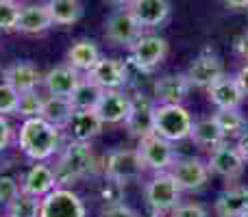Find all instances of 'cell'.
I'll use <instances>...</instances> for the list:
<instances>
[{
    "label": "cell",
    "mask_w": 248,
    "mask_h": 217,
    "mask_svg": "<svg viewBox=\"0 0 248 217\" xmlns=\"http://www.w3.org/2000/svg\"><path fill=\"white\" fill-rule=\"evenodd\" d=\"M61 128L52 126L44 117L24 119L20 126V148L33 161H46L59 150Z\"/></svg>",
    "instance_id": "6da1fadb"
},
{
    "label": "cell",
    "mask_w": 248,
    "mask_h": 217,
    "mask_svg": "<svg viewBox=\"0 0 248 217\" xmlns=\"http://www.w3.org/2000/svg\"><path fill=\"white\" fill-rule=\"evenodd\" d=\"M194 117L183 104H153L150 111V130L168 141L189 139Z\"/></svg>",
    "instance_id": "7a4b0ae2"
},
{
    "label": "cell",
    "mask_w": 248,
    "mask_h": 217,
    "mask_svg": "<svg viewBox=\"0 0 248 217\" xmlns=\"http://www.w3.org/2000/svg\"><path fill=\"white\" fill-rule=\"evenodd\" d=\"M96 172V157L90 141H72L55 165L57 185H70Z\"/></svg>",
    "instance_id": "3957f363"
},
{
    "label": "cell",
    "mask_w": 248,
    "mask_h": 217,
    "mask_svg": "<svg viewBox=\"0 0 248 217\" xmlns=\"http://www.w3.org/2000/svg\"><path fill=\"white\" fill-rule=\"evenodd\" d=\"M146 204L153 213L163 215L172 213L176 206L181 204V187L176 185V180L172 178L170 172H159L146 183L144 189Z\"/></svg>",
    "instance_id": "277c9868"
},
{
    "label": "cell",
    "mask_w": 248,
    "mask_h": 217,
    "mask_svg": "<svg viewBox=\"0 0 248 217\" xmlns=\"http://www.w3.org/2000/svg\"><path fill=\"white\" fill-rule=\"evenodd\" d=\"M135 150L140 152L146 170H153V172H157V174L159 172H168L176 163L174 144L159 135H155L153 130L140 137V145H137Z\"/></svg>",
    "instance_id": "5b68a950"
},
{
    "label": "cell",
    "mask_w": 248,
    "mask_h": 217,
    "mask_svg": "<svg viewBox=\"0 0 248 217\" xmlns=\"http://www.w3.org/2000/svg\"><path fill=\"white\" fill-rule=\"evenodd\" d=\"M146 165L141 161L140 152L135 148H122V150H113L107 159H105V174L111 183L124 185L137 180L144 174Z\"/></svg>",
    "instance_id": "8992f818"
},
{
    "label": "cell",
    "mask_w": 248,
    "mask_h": 217,
    "mask_svg": "<svg viewBox=\"0 0 248 217\" xmlns=\"http://www.w3.org/2000/svg\"><path fill=\"white\" fill-rule=\"evenodd\" d=\"M85 204L83 200L65 187L52 189L48 196L42 198L39 217H85Z\"/></svg>",
    "instance_id": "52a82bcc"
},
{
    "label": "cell",
    "mask_w": 248,
    "mask_h": 217,
    "mask_svg": "<svg viewBox=\"0 0 248 217\" xmlns=\"http://www.w3.org/2000/svg\"><path fill=\"white\" fill-rule=\"evenodd\" d=\"M172 178L181 187V191H198L209 183L211 170L207 161L198 157H187V159H176V163L170 167Z\"/></svg>",
    "instance_id": "ba28073f"
},
{
    "label": "cell",
    "mask_w": 248,
    "mask_h": 217,
    "mask_svg": "<svg viewBox=\"0 0 248 217\" xmlns=\"http://www.w3.org/2000/svg\"><path fill=\"white\" fill-rule=\"evenodd\" d=\"M168 57V42L159 35H141L131 46V61L137 70L150 72Z\"/></svg>",
    "instance_id": "9c48e42d"
},
{
    "label": "cell",
    "mask_w": 248,
    "mask_h": 217,
    "mask_svg": "<svg viewBox=\"0 0 248 217\" xmlns=\"http://www.w3.org/2000/svg\"><path fill=\"white\" fill-rule=\"evenodd\" d=\"M141 24L135 20L131 9H120L116 11L107 22H105V37L116 46H128L131 48L137 39L141 37Z\"/></svg>",
    "instance_id": "30bf717a"
},
{
    "label": "cell",
    "mask_w": 248,
    "mask_h": 217,
    "mask_svg": "<svg viewBox=\"0 0 248 217\" xmlns=\"http://www.w3.org/2000/svg\"><path fill=\"white\" fill-rule=\"evenodd\" d=\"M207 165H209L211 174H218L227 180H235V178H240L242 172H244L246 159L242 157L235 145L224 141V144H220L218 148H214L209 152Z\"/></svg>",
    "instance_id": "8fae6325"
},
{
    "label": "cell",
    "mask_w": 248,
    "mask_h": 217,
    "mask_svg": "<svg viewBox=\"0 0 248 217\" xmlns=\"http://www.w3.org/2000/svg\"><path fill=\"white\" fill-rule=\"evenodd\" d=\"M87 78L103 91H120L128 81V70L120 59H100L87 72Z\"/></svg>",
    "instance_id": "7c38bea8"
},
{
    "label": "cell",
    "mask_w": 248,
    "mask_h": 217,
    "mask_svg": "<svg viewBox=\"0 0 248 217\" xmlns=\"http://www.w3.org/2000/svg\"><path fill=\"white\" fill-rule=\"evenodd\" d=\"M185 76H187V81L192 87L207 89V87L214 85L220 76H224V65L216 55L205 52V55L196 57V59L192 61V65L187 68Z\"/></svg>",
    "instance_id": "4fadbf2b"
},
{
    "label": "cell",
    "mask_w": 248,
    "mask_h": 217,
    "mask_svg": "<svg viewBox=\"0 0 248 217\" xmlns=\"http://www.w3.org/2000/svg\"><path fill=\"white\" fill-rule=\"evenodd\" d=\"M94 111L103 119V124L128 122L133 111V100L128 96H124V91H103Z\"/></svg>",
    "instance_id": "5bb4252c"
},
{
    "label": "cell",
    "mask_w": 248,
    "mask_h": 217,
    "mask_svg": "<svg viewBox=\"0 0 248 217\" xmlns=\"http://www.w3.org/2000/svg\"><path fill=\"white\" fill-rule=\"evenodd\" d=\"M189 85L185 74H166V76L155 81V100L157 104H183L187 98Z\"/></svg>",
    "instance_id": "9a60e30c"
},
{
    "label": "cell",
    "mask_w": 248,
    "mask_h": 217,
    "mask_svg": "<svg viewBox=\"0 0 248 217\" xmlns=\"http://www.w3.org/2000/svg\"><path fill=\"white\" fill-rule=\"evenodd\" d=\"M103 126L105 124L98 117V113L94 109H90V111H74L61 130L68 132V137L72 141H90L96 135H100Z\"/></svg>",
    "instance_id": "2e32d148"
},
{
    "label": "cell",
    "mask_w": 248,
    "mask_h": 217,
    "mask_svg": "<svg viewBox=\"0 0 248 217\" xmlns=\"http://www.w3.org/2000/svg\"><path fill=\"white\" fill-rule=\"evenodd\" d=\"M209 100L216 109H240L244 102V94H242L240 85H237L235 76H220L211 87H207Z\"/></svg>",
    "instance_id": "e0dca14e"
},
{
    "label": "cell",
    "mask_w": 248,
    "mask_h": 217,
    "mask_svg": "<svg viewBox=\"0 0 248 217\" xmlns=\"http://www.w3.org/2000/svg\"><path fill=\"white\" fill-rule=\"evenodd\" d=\"M83 81L81 72L74 70L72 65H59L52 68L48 74H44V87L50 96H59V98H70L77 85Z\"/></svg>",
    "instance_id": "ac0fdd59"
},
{
    "label": "cell",
    "mask_w": 248,
    "mask_h": 217,
    "mask_svg": "<svg viewBox=\"0 0 248 217\" xmlns=\"http://www.w3.org/2000/svg\"><path fill=\"white\" fill-rule=\"evenodd\" d=\"M57 187H59V185H57L55 170L48 167V165H44V163L33 165L24 174V178H22V191L29 193V196H35V198L48 196V193Z\"/></svg>",
    "instance_id": "d6986e66"
},
{
    "label": "cell",
    "mask_w": 248,
    "mask_h": 217,
    "mask_svg": "<svg viewBox=\"0 0 248 217\" xmlns=\"http://www.w3.org/2000/svg\"><path fill=\"white\" fill-rule=\"evenodd\" d=\"M128 9L135 15V20L141 24V29L161 26L170 15V2L168 0H135Z\"/></svg>",
    "instance_id": "ffe728a7"
},
{
    "label": "cell",
    "mask_w": 248,
    "mask_h": 217,
    "mask_svg": "<svg viewBox=\"0 0 248 217\" xmlns=\"http://www.w3.org/2000/svg\"><path fill=\"white\" fill-rule=\"evenodd\" d=\"M42 81H44L42 72H39L31 61H17V63L9 65V68L4 70V83H9L17 94L37 89V85Z\"/></svg>",
    "instance_id": "44dd1931"
},
{
    "label": "cell",
    "mask_w": 248,
    "mask_h": 217,
    "mask_svg": "<svg viewBox=\"0 0 248 217\" xmlns=\"http://www.w3.org/2000/svg\"><path fill=\"white\" fill-rule=\"evenodd\" d=\"M52 26V17L48 11V4H29L20 9L16 30L24 35H39Z\"/></svg>",
    "instance_id": "7402d4cb"
},
{
    "label": "cell",
    "mask_w": 248,
    "mask_h": 217,
    "mask_svg": "<svg viewBox=\"0 0 248 217\" xmlns=\"http://www.w3.org/2000/svg\"><path fill=\"white\" fill-rule=\"evenodd\" d=\"M248 211V187H229L216 200L218 217H242Z\"/></svg>",
    "instance_id": "603a6c76"
},
{
    "label": "cell",
    "mask_w": 248,
    "mask_h": 217,
    "mask_svg": "<svg viewBox=\"0 0 248 217\" xmlns=\"http://www.w3.org/2000/svg\"><path fill=\"white\" fill-rule=\"evenodd\" d=\"M100 59H103L100 50L96 46V42H92V39H78L68 50V65H72L78 72H90Z\"/></svg>",
    "instance_id": "cb8c5ba5"
},
{
    "label": "cell",
    "mask_w": 248,
    "mask_h": 217,
    "mask_svg": "<svg viewBox=\"0 0 248 217\" xmlns=\"http://www.w3.org/2000/svg\"><path fill=\"white\" fill-rule=\"evenodd\" d=\"M189 139H192L196 145H201V148L214 150V148H218L220 144H224L227 137H224V132L220 130L218 122H216L214 115H211V117H202V119H198V122H194Z\"/></svg>",
    "instance_id": "d4e9b609"
},
{
    "label": "cell",
    "mask_w": 248,
    "mask_h": 217,
    "mask_svg": "<svg viewBox=\"0 0 248 217\" xmlns=\"http://www.w3.org/2000/svg\"><path fill=\"white\" fill-rule=\"evenodd\" d=\"M100 96H103V89L96 83H92L90 78H83L77 85V89L70 94L68 100L74 111H90V109H96Z\"/></svg>",
    "instance_id": "484cf974"
},
{
    "label": "cell",
    "mask_w": 248,
    "mask_h": 217,
    "mask_svg": "<svg viewBox=\"0 0 248 217\" xmlns=\"http://www.w3.org/2000/svg\"><path fill=\"white\" fill-rule=\"evenodd\" d=\"M74 113L72 104H70L68 98H59V96H50V98L44 100V107H42V117L46 122H50L52 126L57 128H63L65 122L70 119V115Z\"/></svg>",
    "instance_id": "4316f807"
},
{
    "label": "cell",
    "mask_w": 248,
    "mask_h": 217,
    "mask_svg": "<svg viewBox=\"0 0 248 217\" xmlns=\"http://www.w3.org/2000/svg\"><path fill=\"white\" fill-rule=\"evenodd\" d=\"M48 11H50L52 24L70 26L81 17L83 9L78 0H48Z\"/></svg>",
    "instance_id": "83f0119b"
},
{
    "label": "cell",
    "mask_w": 248,
    "mask_h": 217,
    "mask_svg": "<svg viewBox=\"0 0 248 217\" xmlns=\"http://www.w3.org/2000/svg\"><path fill=\"white\" fill-rule=\"evenodd\" d=\"M214 119L218 122L220 130L224 132L227 139H231V137H240L242 132H244L246 124H248L240 109H218L214 113Z\"/></svg>",
    "instance_id": "f1b7e54d"
},
{
    "label": "cell",
    "mask_w": 248,
    "mask_h": 217,
    "mask_svg": "<svg viewBox=\"0 0 248 217\" xmlns=\"http://www.w3.org/2000/svg\"><path fill=\"white\" fill-rule=\"evenodd\" d=\"M39 206H42V198L20 191L7 204V217H39Z\"/></svg>",
    "instance_id": "f546056e"
},
{
    "label": "cell",
    "mask_w": 248,
    "mask_h": 217,
    "mask_svg": "<svg viewBox=\"0 0 248 217\" xmlns=\"http://www.w3.org/2000/svg\"><path fill=\"white\" fill-rule=\"evenodd\" d=\"M42 107H44V98L37 94V89L22 91V94L17 96V111H16V115H22L24 119L42 117Z\"/></svg>",
    "instance_id": "4dcf8cb0"
},
{
    "label": "cell",
    "mask_w": 248,
    "mask_h": 217,
    "mask_svg": "<svg viewBox=\"0 0 248 217\" xmlns=\"http://www.w3.org/2000/svg\"><path fill=\"white\" fill-rule=\"evenodd\" d=\"M17 17H20V7L16 0H0V30L4 33L16 30Z\"/></svg>",
    "instance_id": "1f68e13d"
},
{
    "label": "cell",
    "mask_w": 248,
    "mask_h": 217,
    "mask_svg": "<svg viewBox=\"0 0 248 217\" xmlns=\"http://www.w3.org/2000/svg\"><path fill=\"white\" fill-rule=\"evenodd\" d=\"M17 91L9 83H0V115H11L17 111Z\"/></svg>",
    "instance_id": "d6a6232c"
},
{
    "label": "cell",
    "mask_w": 248,
    "mask_h": 217,
    "mask_svg": "<svg viewBox=\"0 0 248 217\" xmlns=\"http://www.w3.org/2000/svg\"><path fill=\"white\" fill-rule=\"evenodd\" d=\"M20 191L22 187L17 185V180L13 176H0V204L7 206Z\"/></svg>",
    "instance_id": "836d02e7"
},
{
    "label": "cell",
    "mask_w": 248,
    "mask_h": 217,
    "mask_svg": "<svg viewBox=\"0 0 248 217\" xmlns=\"http://www.w3.org/2000/svg\"><path fill=\"white\" fill-rule=\"evenodd\" d=\"M100 217H140V215L124 202H109L107 206H103Z\"/></svg>",
    "instance_id": "e575fe53"
},
{
    "label": "cell",
    "mask_w": 248,
    "mask_h": 217,
    "mask_svg": "<svg viewBox=\"0 0 248 217\" xmlns=\"http://www.w3.org/2000/svg\"><path fill=\"white\" fill-rule=\"evenodd\" d=\"M170 217H207V211L198 202H185V204L176 206L170 213Z\"/></svg>",
    "instance_id": "d590c367"
},
{
    "label": "cell",
    "mask_w": 248,
    "mask_h": 217,
    "mask_svg": "<svg viewBox=\"0 0 248 217\" xmlns=\"http://www.w3.org/2000/svg\"><path fill=\"white\" fill-rule=\"evenodd\" d=\"M11 137H13L11 124L7 122V117H4V115H0V152H2V150L11 144Z\"/></svg>",
    "instance_id": "8d00e7d4"
},
{
    "label": "cell",
    "mask_w": 248,
    "mask_h": 217,
    "mask_svg": "<svg viewBox=\"0 0 248 217\" xmlns=\"http://www.w3.org/2000/svg\"><path fill=\"white\" fill-rule=\"evenodd\" d=\"M235 81H237V85H240L244 98H248V61L240 68V72L235 74Z\"/></svg>",
    "instance_id": "74e56055"
},
{
    "label": "cell",
    "mask_w": 248,
    "mask_h": 217,
    "mask_svg": "<svg viewBox=\"0 0 248 217\" xmlns=\"http://www.w3.org/2000/svg\"><path fill=\"white\" fill-rule=\"evenodd\" d=\"M235 148L240 150V154L248 161V124H246V128H244V132H242L240 137H237V144H235Z\"/></svg>",
    "instance_id": "f35d334b"
},
{
    "label": "cell",
    "mask_w": 248,
    "mask_h": 217,
    "mask_svg": "<svg viewBox=\"0 0 248 217\" xmlns=\"http://www.w3.org/2000/svg\"><path fill=\"white\" fill-rule=\"evenodd\" d=\"M235 50H237V55L242 57L244 61H248V30L244 35H242L240 39H237V43H235Z\"/></svg>",
    "instance_id": "ab89813d"
},
{
    "label": "cell",
    "mask_w": 248,
    "mask_h": 217,
    "mask_svg": "<svg viewBox=\"0 0 248 217\" xmlns=\"http://www.w3.org/2000/svg\"><path fill=\"white\" fill-rule=\"evenodd\" d=\"M222 4L235 11H248V0H222Z\"/></svg>",
    "instance_id": "60d3db41"
},
{
    "label": "cell",
    "mask_w": 248,
    "mask_h": 217,
    "mask_svg": "<svg viewBox=\"0 0 248 217\" xmlns=\"http://www.w3.org/2000/svg\"><path fill=\"white\" fill-rule=\"evenodd\" d=\"M113 4H118V7H131L133 2H135V0H111Z\"/></svg>",
    "instance_id": "b9f144b4"
},
{
    "label": "cell",
    "mask_w": 248,
    "mask_h": 217,
    "mask_svg": "<svg viewBox=\"0 0 248 217\" xmlns=\"http://www.w3.org/2000/svg\"><path fill=\"white\" fill-rule=\"evenodd\" d=\"M242 217H248V211H246V213H244V215H242Z\"/></svg>",
    "instance_id": "7bdbcfd3"
}]
</instances>
